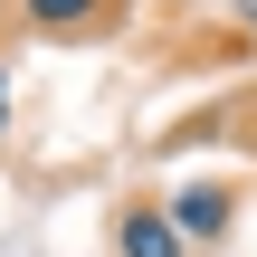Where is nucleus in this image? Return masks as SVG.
Instances as JSON below:
<instances>
[{"label": "nucleus", "instance_id": "obj_4", "mask_svg": "<svg viewBox=\"0 0 257 257\" xmlns=\"http://www.w3.org/2000/svg\"><path fill=\"white\" fill-rule=\"evenodd\" d=\"M0 134H10V76H0Z\"/></svg>", "mask_w": 257, "mask_h": 257}, {"label": "nucleus", "instance_id": "obj_3", "mask_svg": "<svg viewBox=\"0 0 257 257\" xmlns=\"http://www.w3.org/2000/svg\"><path fill=\"white\" fill-rule=\"evenodd\" d=\"M105 10H114V0H19V19H29V29H95Z\"/></svg>", "mask_w": 257, "mask_h": 257}, {"label": "nucleus", "instance_id": "obj_1", "mask_svg": "<svg viewBox=\"0 0 257 257\" xmlns=\"http://www.w3.org/2000/svg\"><path fill=\"white\" fill-rule=\"evenodd\" d=\"M162 210L181 219V238H191V248H219V238L238 229V191H229V181H181Z\"/></svg>", "mask_w": 257, "mask_h": 257}, {"label": "nucleus", "instance_id": "obj_2", "mask_svg": "<svg viewBox=\"0 0 257 257\" xmlns=\"http://www.w3.org/2000/svg\"><path fill=\"white\" fill-rule=\"evenodd\" d=\"M114 257H191V238L162 200H134V210H114Z\"/></svg>", "mask_w": 257, "mask_h": 257}, {"label": "nucleus", "instance_id": "obj_5", "mask_svg": "<svg viewBox=\"0 0 257 257\" xmlns=\"http://www.w3.org/2000/svg\"><path fill=\"white\" fill-rule=\"evenodd\" d=\"M248 29H257V10H248Z\"/></svg>", "mask_w": 257, "mask_h": 257}]
</instances>
